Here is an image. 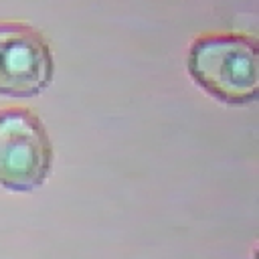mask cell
Returning <instances> with one entry per match:
<instances>
[{"label": "cell", "mask_w": 259, "mask_h": 259, "mask_svg": "<svg viewBox=\"0 0 259 259\" xmlns=\"http://www.w3.org/2000/svg\"><path fill=\"white\" fill-rule=\"evenodd\" d=\"M53 73L51 45L34 26L0 22V95L36 97L53 83Z\"/></svg>", "instance_id": "3"}, {"label": "cell", "mask_w": 259, "mask_h": 259, "mask_svg": "<svg viewBox=\"0 0 259 259\" xmlns=\"http://www.w3.org/2000/svg\"><path fill=\"white\" fill-rule=\"evenodd\" d=\"M188 75L214 99L245 105L257 99V45L245 34L198 36L186 59Z\"/></svg>", "instance_id": "1"}, {"label": "cell", "mask_w": 259, "mask_h": 259, "mask_svg": "<svg viewBox=\"0 0 259 259\" xmlns=\"http://www.w3.org/2000/svg\"><path fill=\"white\" fill-rule=\"evenodd\" d=\"M53 170L51 138L30 109H0V184L12 192H30Z\"/></svg>", "instance_id": "2"}]
</instances>
